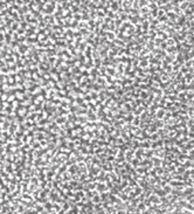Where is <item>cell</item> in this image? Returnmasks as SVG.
<instances>
[]
</instances>
